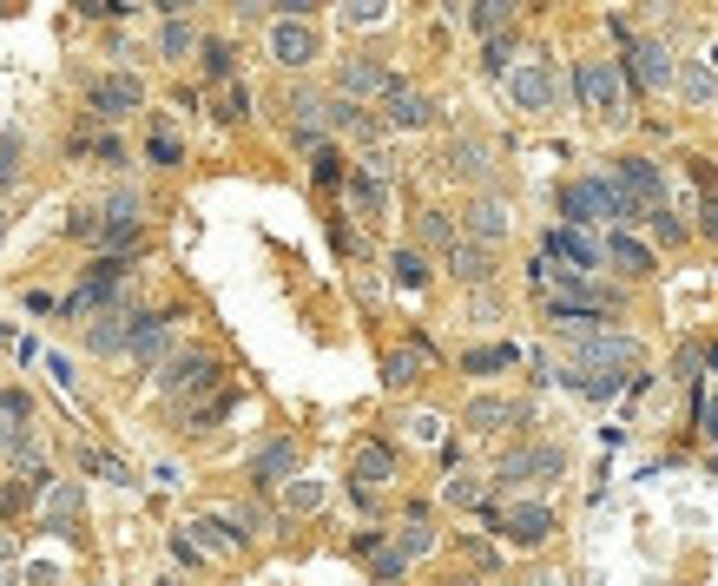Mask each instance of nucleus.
Listing matches in <instances>:
<instances>
[{
  "instance_id": "nucleus-21",
  "label": "nucleus",
  "mask_w": 718,
  "mask_h": 586,
  "mask_svg": "<svg viewBox=\"0 0 718 586\" xmlns=\"http://www.w3.org/2000/svg\"><path fill=\"white\" fill-rule=\"evenodd\" d=\"M132 356L139 363H165V349H172V317H132Z\"/></svg>"
},
{
  "instance_id": "nucleus-48",
  "label": "nucleus",
  "mask_w": 718,
  "mask_h": 586,
  "mask_svg": "<svg viewBox=\"0 0 718 586\" xmlns=\"http://www.w3.org/2000/svg\"><path fill=\"white\" fill-rule=\"evenodd\" d=\"M14 178H20V145L7 139V145H0V191L14 185Z\"/></svg>"
},
{
  "instance_id": "nucleus-18",
  "label": "nucleus",
  "mask_w": 718,
  "mask_h": 586,
  "mask_svg": "<svg viewBox=\"0 0 718 586\" xmlns=\"http://www.w3.org/2000/svg\"><path fill=\"white\" fill-rule=\"evenodd\" d=\"M336 80H343V99H369V93H389V86H396V73H389L383 60H343V73H336Z\"/></svg>"
},
{
  "instance_id": "nucleus-28",
  "label": "nucleus",
  "mask_w": 718,
  "mask_h": 586,
  "mask_svg": "<svg viewBox=\"0 0 718 586\" xmlns=\"http://www.w3.org/2000/svg\"><path fill=\"white\" fill-rule=\"evenodd\" d=\"M672 80H679V93H686V106H712V99H718V66H705V60L679 66Z\"/></svg>"
},
{
  "instance_id": "nucleus-8",
  "label": "nucleus",
  "mask_w": 718,
  "mask_h": 586,
  "mask_svg": "<svg viewBox=\"0 0 718 586\" xmlns=\"http://www.w3.org/2000/svg\"><path fill=\"white\" fill-rule=\"evenodd\" d=\"M613 185H620L626 198L646 211V218H659V211H666V178H659V165H646V159H620Z\"/></svg>"
},
{
  "instance_id": "nucleus-6",
  "label": "nucleus",
  "mask_w": 718,
  "mask_h": 586,
  "mask_svg": "<svg viewBox=\"0 0 718 586\" xmlns=\"http://www.w3.org/2000/svg\"><path fill=\"white\" fill-rule=\"evenodd\" d=\"M508 93L521 112H554L560 106V73L547 60H527V66H508Z\"/></svg>"
},
{
  "instance_id": "nucleus-12",
  "label": "nucleus",
  "mask_w": 718,
  "mask_h": 586,
  "mask_svg": "<svg viewBox=\"0 0 718 586\" xmlns=\"http://www.w3.org/2000/svg\"><path fill=\"white\" fill-rule=\"evenodd\" d=\"M350 481H356V494L363 501H376V494L396 481V455H389L383 442H369V448H356V468H350Z\"/></svg>"
},
{
  "instance_id": "nucleus-31",
  "label": "nucleus",
  "mask_w": 718,
  "mask_h": 586,
  "mask_svg": "<svg viewBox=\"0 0 718 586\" xmlns=\"http://www.w3.org/2000/svg\"><path fill=\"white\" fill-rule=\"evenodd\" d=\"M415 238L429 244V251H448V244H462V231H455L448 211H422V218H415Z\"/></svg>"
},
{
  "instance_id": "nucleus-25",
  "label": "nucleus",
  "mask_w": 718,
  "mask_h": 586,
  "mask_svg": "<svg viewBox=\"0 0 718 586\" xmlns=\"http://www.w3.org/2000/svg\"><path fill=\"white\" fill-rule=\"evenodd\" d=\"M422 369H429V349H422V343H402V349H389V356H383V382H389V389L422 382Z\"/></svg>"
},
{
  "instance_id": "nucleus-7",
  "label": "nucleus",
  "mask_w": 718,
  "mask_h": 586,
  "mask_svg": "<svg viewBox=\"0 0 718 586\" xmlns=\"http://www.w3.org/2000/svg\"><path fill=\"white\" fill-rule=\"evenodd\" d=\"M488 514H495V527L514 547H541L554 534V507H541V501H508V507H488Z\"/></svg>"
},
{
  "instance_id": "nucleus-22",
  "label": "nucleus",
  "mask_w": 718,
  "mask_h": 586,
  "mask_svg": "<svg viewBox=\"0 0 718 586\" xmlns=\"http://www.w3.org/2000/svg\"><path fill=\"white\" fill-rule=\"evenodd\" d=\"M600 264H620L626 277H653V251H646V244H633L626 231H607V244H600Z\"/></svg>"
},
{
  "instance_id": "nucleus-20",
  "label": "nucleus",
  "mask_w": 718,
  "mask_h": 586,
  "mask_svg": "<svg viewBox=\"0 0 718 586\" xmlns=\"http://www.w3.org/2000/svg\"><path fill=\"white\" fill-rule=\"evenodd\" d=\"M547 257H560V264H574V270H593L600 264V244L580 224H560V231H547Z\"/></svg>"
},
{
  "instance_id": "nucleus-33",
  "label": "nucleus",
  "mask_w": 718,
  "mask_h": 586,
  "mask_svg": "<svg viewBox=\"0 0 718 586\" xmlns=\"http://www.w3.org/2000/svg\"><path fill=\"white\" fill-rule=\"evenodd\" d=\"M383 205H389L383 185H376L369 172H356V178H350V211H356V218H383Z\"/></svg>"
},
{
  "instance_id": "nucleus-26",
  "label": "nucleus",
  "mask_w": 718,
  "mask_h": 586,
  "mask_svg": "<svg viewBox=\"0 0 718 586\" xmlns=\"http://www.w3.org/2000/svg\"><path fill=\"white\" fill-rule=\"evenodd\" d=\"M672 73H679V66H672V53L659 47V40H639L633 47V80L639 86H672Z\"/></svg>"
},
{
  "instance_id": "nucleus-34",
  "label": "nucleus",
  "mask_w": 718,
  "mask_h": 586,
  "mask_svg": "<svg viewBox=\"0 0 718 586\" xmlns=\"http://www.w3.org/2000/svg\"><path fill=\"white\" fill-rule=\"evenodd\" d=\"M508 363H514V343H488V349H468L462 356L468 376H495V369H508Z\"/></svg>"
},
{
  "instance_id": "nucleus-39",
  "label": "nucleus",
  "mask_w": 718,
  "mask_h": 586,
  "mask_svg": "<svg viewBox=\"0 0 718 586\" xmlns=\"http://www.w3.org/2000/svg\"><path fill=\"white\" fill-rule=\"evenodd\" d=\"M198 40H192V27H185V20H165V33H159V53L165 60H178V53H192Z\"/></svg>"
},
{
  "instance_id": "nucleus-29",
  "label": "nucleus",
  "mask_w": 718,
  "mask_h": 586,
  "mask_svg": "<svg viewBox=\"0 0 718 586\" xmlns=\"http://www.w3.org/2000/svg\"><path fill=\"white\" fill-rule=\"evenodd\" d=\"M297 475V442H271L257 455V488H277V481Z\"/></svg>"
},
{
  "instance_id": "nucleus-44",
  "label": "nucleus",
  "mask_w": 718,
  "mask_h": 586,
  "mask_svg": "<svg viewBox=\"0 0 718 586\" xmlns=\"http://www.w3.org/2000/svg\"><path fill=\"white\" fill-rule=\"evenodd\" d=\"M244 106H251V99H244V86H224V93H218V119H224V126H238Z\"/></svg>"
},
{
  "instance_id": "nucleus-5",
  "label": "nucleus",
  "mask_w": 718,
  "mask_h": 586,
  "mask_svg": "<svg viewBox=\"0 0 718 586\" xmlns=\"http://www.w3.org/2000/svg\"><path fill=\"white\" fill-rule=\"evenodd\" d=\"M560 481L567 475V455H560L554 442H534V448H508V455H501V468H495V481L501 488H514V481Z\"/></svg>"
},
{
  "instance_id": "nucleus-13",
  "label": "nucleus",
  "mask_w": 718,
  "mask_h": 586,
  "mask_svg": "<svg viewBox=\"0 0 718 586\" xmlns=\"http://www.w3.org/2000/svg\"><path fill=\"white\" fill-rule=\"evenodd\" d=\"M475 435H495V428H521L527 422V402H508V396H475L462 415Z\"/></svg>"
},
{
  "instance_id": "nucleus-36",
  "label": "nucleus",
  "mask_w": 718,
  "mask_h": 586,
  "mask_svg": "<svg viewBox=\"0 0 718 586\" xmlns=\"http://www.w3.org/2000/svg\"><path fill=\"white\" fill-rule=\"evenodd\" d=\"M396 554H402V560H422V554H435V527H429V521H409V527L396 534Z\"/></svg>"
},
{
  "instance_id": "nucleus-3",
  "label": "nucleus",
  "mask_w": 718,
  "mask_h": 586,
  "mask_svg": "<svg viewBox=\"0 0 718 586\" xmlns=\"http://www.w3.org/2000/svg\"><path fill=\"white\" fill-rule=\"evenodd\" d=\"M574 93H580V106H587L593 119H607V126L626 119V86H620V66L613 60H580Z\"/></svg>"
},
{
  "instance_id": "nucleus-47",
  "label": "nucleus",
  "mask_w": 718,
  "mask_h": 586,
  "mask_svg": "<svg viewBox=\"0 0 718 586\" xmlns=\"http://www.w3.org/2000/svg\"><path fill=\"white\" fill-rule=\"evenodd\" d=\"M0 586H20V560H14V540L0 534Z\"/></svg>"
},
{
  "instance_id": "nucleus-37",
  "label": "nucleus",
  "mask_w": 718,
  "mask_h": 586,
  "mask_svg": "<svg viewBox=\"0 0 718 586\" xmlns=\"http://www.w3.org/2000/svg\"><path fill=\"white\" fill-rule=\"evenodd\" d=\"M389 270H396L402 290H422V284H429V264H422V251H396V257H389Z\"/></svg>"
},
{
  "instance_id": "nucleus-16",
  "label": "nucleus",
  "mask_w": 718,
  "mask_h": 586,
  "mask_svg": "<svg viewBox=\"0 0 718 586\" xmlns=\"http://www.w3.org/2000/svg\"><path fill=\"white\" fill-rule=\"evenodd\" d=\"M448 277H455V284H488V277H495V251H488V244H475V238H462V244H448Z\"/></svg>"
},
{
  "instance_id": "nucleus-43",
  "label": "nucleus",
  "mask_w": 718,
  "mask_h": 586,
  "mask_svg": "<svg viewBox=\"0 0 718 586\" xmlns=\"http://www.w3.org/2000/svg\"><path fill=\"white\" fill-rule=\"evenodd\" d=\"M198 53H205V73H211V80H231V47H224V40H205Z\"/></svg>"
},
{
  "instance_id": "nucleus-41",
  "label": "nucleus",
  "mask_w": 718,
  "mask_h": 586,
  "mask_svg": "<svg viewBox=\"0 0 718 586\" xmlns=\"http://www.w3.org/2000/svg\"><path fill=\"white\" fill-rule=\"evenodd\" d=\"M224 409H231V396H205V402H192V409H185V422H192V428H211Z\"/></svg>"
},
{
  "instance_id": "nucleus-10",
  "label": "nucleus",
  "mask_w": 718,
  "mask_h": 586,
  "mask_svg": "<svg viewBox=\"0 0 718 586\" xmlns=\"http://www.w3.org/2000/svg\"><path fill=\"white\" fill-rule=\"evenodd\" d=\"M383 126H396V132H429L435 126V99L429 93H415V86H389V93H383Z\"/></svg>"
},
{
  "instance_id": "nucleus-45",
  "label": "nucleus",
  "mask_w": 718,
  "mask_h": 586,
  "mask_svg": "<svg viewBox=\"0 0 718 586\" xmlns=\"http://www.w3.org/2000/svg\"><path fill=\"white\" fill-rule=\"evenodd\" d=\"M290 507H297V514L323 507V481H297V488H290Z\"/></svg>"
},
{
  "instance_id": "nucleus-17",
  "label": "nucleus",
  "mask_w": 718,
  "mask_h": 586,
  "mask_svg": "<svg viewBox=\"0 0 718 586\" xmlns=\"http://www.w3.org/2000/svg\"><path fill=\"white\" fill-rule=\"evenodd\" d=\"M139 99H145V86L132 80V73H112V80L93 86V112L99 119H126V112H139Z\"/></svg>"
},
{
  "instance_id": "nucleus-14",
  "label": "nucleus",
  "mask_w": 718,
  "mask_h": 586,
  "mask_svg": "<svg viewBox=\"0 0 718 586\" xmlns=\"http://www.w3.org/2000/svg\"><path fill=\"white\" fill-rule=\"evenodd\" d=\"M508 231H514L508 198H475V205H468V238H475V244H488V251H495Z\"/></svg>"
},
{
  "instance_id": "nucleus-46",
  "label": "nucleus",
  "mask_w": 718,
  "mask_h": 586,
  "mask_svg": "<svg viewBox=\"0 0 718 586\" xmlns=\"http://www.w3.org/2000/svg\"><path fill=\"white\" fill-rule=\"evenodd\" d=\"M699 231L705 238H718V185L705 178V205H699Z\"/></svg>"
},
{
  "instance_id": "nucleus-2",
  "label": "nucleus",
  "mask_w": 718,
  "mask_h": 586,
  "mask_svg": "<svg viewBox=\"0 0 718 586\" xmlns=\"http://www.w3.org/2000/svg\"><path fill=\"white\" fill-rule=\"evenodd\" d=\"M560 211L574 224H620V218H633L639 205L613 178H574V185H560Z\"/></svg>"
},
{
  "instance_id": "nucleus-9",
  "label": "nucleus",
  "mask_w": 718,
  "mask_h": 586,
  "mask_svg": "<svg viewBox=\"0 0 718 586\" xmlns=\"http://www.w3.org/2000/svg\"><path fill=\"white\" fill-rule=\"evenodd\" d=\"M185 547H192L198 560H238L244 534H231V521H224V514H198V521L185 527Z\"/></svg>"
},
{
  "instance_id": "nucleus-52",
  "label": "nucleus",
  "mask_w": 718,
  "mask_h": 586,
  "mask_svg": "<svg viewBox=\"0 0 718 586\" xmlns=\"http://www.w3.org/2000/svg\"><path fill=\"white\" fill-rule=\"evenodd\" d=\"M277 7H284V20H304L310 7H317V0H277Z\"/></svg>"
},
{
  "instance_id": "nucleus-4",
  "label": "nucleus",
  "mask_w": 718,
  "mask_h": 586,
  "mask_svg": "<svg viewBox=\"0 0 718 586\" xmlns=\"http://www.w3.org/2000/svg\"><path fill=\"white\" fill-rule=\"evenodd\" d=\"M211 382H218V356H211V349H178V356H165V363H159V389L172 402L205 396Z\"/></svg>"
},
{
  "instance_id": "nucleus-50",
  "label": "nucleus",
  "mask_w": 718,
  "mask_h": 586,
  "mask_svg": "<svg viewBox=\"0 0 718 586\" xmlns=\"http://www.w3.org/2000/svg\"><path fill=\"white\" fill-rule=\"evenodd\" d=\"M336 178H343V159H336V152H317V185H336Z\"/></svg>"
},
{
  "instance_id": "nucleus-27",
  "label": "nucleus",
  "mask_w": 718,
  "mask_h": 586,
  "mask_svg": "<svg viewBox=\"0 0 718 586\" xmlns=\"http://www.w3.org/2000/svg\"><path fill=\"white\" fill-rule=\"evenodd\" d=\"M27 422H33V402L20 396V389H0V455L27 435Z\"/></svg>"
},
{
  "instance_id": "nucleus-15",
  "label": "nucleus",
  "mask_w": 718,
  "mask_h": 586,
  "mask_svg": "<svg viewBox=\"0 0 718 586\" xmlns=\"http://www.w3.org/2000/svg\"><path fill=\"white\" fill-rule=\"evenodd\" d=\"M271 53H277L284 66H310V60L323 53V40L304 27V20H277V27H271Z\"/></svg>"
},
{
  "instance_id": "nucleus-55",
  "label": "nucleus",
  "mask_w": 718,
  "mask_h": 586,
  "mask_svg": "<svg viewBox=\"0 0 718 586\" xmlns=\"http://www.w3.org/2000/svg\"><path fill=\"white\" fill-rule=\"evenodd\" d=\"M159 586H185V580H159Z\"/></svg>"
},
{
  "instance_id": "nucleus-23",
  "label": "nucleus",
  "mask_w": 718,
  "mask_h": 586,
  "mask_svg": "<svg viewBox=\"0 0 718 586\" xmlns=\"http://www.w3.org/2000/svg\"><path fill=\"white\" fill-rule=\"evenodd\" d=\"M40 521L60 534V527H73L80 521V488L73 481H47V494H40Z\"/></svg>"
},
{
  "instance_id": "nucleus-32",
  "label": "nucleus",
  "mask_w": 718,
  "mask_h": 586,
  "mask_svg": "<svg viewBox=\"0 0 718 586\" xmlns=\"http://www.w3.org/2000/svg\"><path fill=\"white\" fill-rule=\"evenodd\" d=\"M80 468L99 475V481H112V488H132V468L119 455H106V448H80Z\"/></svg>"
},
{
  "instance_id": "nucleus-38",
  "label": "nucleus",
  "mask_w": 718,
  "mask_h": 586,
  "mask_svg": "<svg viewBox=\"0 0 718 586\" xmlns=\"http://www.w3.org/2000/svg\"><path fill=\"white\" fill-rule=\"evenodd\" d=\"M389 0H343V27H383Z\"/></svg>"
},
{
  "instance_id": "nucleus-51",
  "label": "nucleus",
  "mask_w": 718,
  "mask_h": 586,
  "mask_svg": "<svg viewBox=\"0 0 718 586\" xmlns=\"http://www.w3.org/2000/svg\"><path fill=\"white\" fill-rule=\"evenodd\" d=\"M699 428H705V435H718V396H699Z\"/></svg>"
},
{
  "instance_id": "nucleus-49",
  "label": "nucleus",
  "mask_w": 718,
  "mask_h": 586,
  "mask_svg": "<svg viewBox=\"0 0 718 586\" xmlns=\"http://www.w3.org/2000/svg\"><path fill=\"white\" fill-rule=\"evenodd\" d=\"M178 159H185L178 139H172V132H159V139H152V165H178Z\"/></svg>"
},
{
  "instance_id": "nucleus-53",
  "label": "nucleus",
  "mask_w": 718,
  "mask_h": 586,
  "mask_svg": "<svg viewBox=\"0 0 718 586\" xmlns=\"http://www.w3.org/2000/svg\"><path fill=\"white\" fill-rule=\"evenodd\" d=\"M527 586H567V580H560V573H534V580H527Z\"/></svg>"
},
{
  "instance_id": "nucleus-11",
  "label": "nucleus",
  "mask_w": 718,
  "mask_h": 586,
  "mask_svg": "<svg viewBox=\"0 0 718 586\" xmlns=\"http://www.w3.org/2000/svg\"><path fill=\"white\" fill-rule=\"evenodd\" d=\"M442 165L455 178H488V165H495V145L481 139V132H455L448 139V152H442Z\"/></svg>"
},
{
  "instance_id": "nucleus-19",
  "label": "nucleus",
  "mask_w": 718,
  "mask_h": 586,
  "mask_svg": "<svg viewBox=\"0 0 718 586\" xmlns=\"http://www.w3.org/2000/svg\"><path fill=\"white\" fill-rule=\"evenodd\" d=\"M126 343H132V310H99V317L86 323V349H93V356H119Z\"/></svg>"
},
{
  "instance_id": "nucleus-24",
  "label": "nucleus",
  "mask_w": 718,
  "mask_h": 586,
  "mask_svg": "<svg viewBox=\"0 0 718 586\" xmlns=\"http://www.w3.org/2000/svg\"><path fill=\"white\" fill-rule=\"evenodd\" d=\"M560 382H567V389H580V396H587V402H613V396H620V389H626V376H613V369H560Z\"/></svg>"
},
{
  "instance_id": "nucleus-35",
  "label": "nucleus",
  "mask_w": 718,
  "mask_h": 586,
  "mask_svg": "<svg viewBox=\"0 0 718 586\" xmlns=\"http://www.w3.org/2000/svg\"><path fill=\"white\" fill-rule=\"evenodd\" d=\"M442 494H448L455 507H488V481H481V475H448Z\"/></svg>"
},
{
  "instance_id": "nucleus-42",
  "label": "nucleus",
  "mask_w": 718,
  "mask_h": 586,
  "mask_svg": "<svg viewBox=\"0 0 718 586\" xmlns=\"http://www.w3.org/2000/svg\"><path fill=\"white\" fill-rule=\"evenodd\" d=\"M481 66H488V73H508V66H514V40H508V33H495V40H488Z\"/></svg>"
},
{
  "instance_id": "nucleus-40",
  "label": "nucleus",
  "mask_w": 718,
  "mask_h": 586,
  "mask_svg": "<svg viewBox=\"0 0 718 586\" xmlns=\"http://www.w3.org/2000/svg\"><path fill=\"white\" fill-rule=\"evenodd\" d=\"M402 428H409V442H422V448H435V442H442V415H429V409H422V415H409Z\"/></svg>"
},
{
  "instance_id": "nucleus-54",
  "label": "nucleus",
  "mask_w": 718,
  "mask_h": 586,
  "mask_svg": "<svg viewBox=\"0 0 718 586\" xmlns=\"http://www.w3.org/2000/svg\"><path fill=\"white\" fill-rule=\"evenodd\" d=\"M159 7H172V14H178V7H198V0H159Z\"/></svg>"
},
{
  "instance_id": "nucleus-1",
  "label": "nucleus",
  "mask_w": 718,
  "mask_h": 586,
  "mask_svg": "<svg viewBox=\"0 0 718 586\" xmlns=\"http://www.w3.org/2000/svg\"><path fill=\"white\" fill-rule=\"evenodd\" d=\"M567 343H574V363H580V369H613V376L639 369V356H646L633 336H620V330H593V317H574V323H567Z\"/></svg>"
},
{
  "instance_id": "nucleus-30",
  "label": "nucleus",
  "mask_w": 718,
  "mask_h": 586,
  "mask_svg": "<svg viewBox=\"0 0 718 586\" xmlns=\"http://www.w3.org/2000/svg\"><path fill=\"white\" fill-rule=\"evenodd\" d=\"M514 7H521V0H475V7H468V20H475V33H488V40H495V33L514 27Z\"/></svg>"
}]
</instances>
